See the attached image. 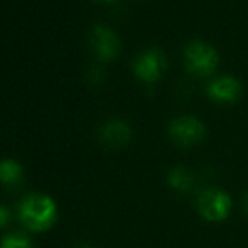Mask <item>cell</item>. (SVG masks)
I'll use <instances>...</instances> for the list:
<instances>
[{
	"instance_id": "cell-1",
	"label": "cell",
	"mask_w": 248,
	"mask_h": 248,
	"mask_svg": "<svg viewBox=\"0 0 248 248\" xmlns=\"http://www.w3.org/2000/svg\"><path fill=\"white\" fill-rule=\"evenodd\" d=\"M19 218L29 232H46L58 219V208L49 196L43 193H32L20 201Z\"/></svg>"
},
{
	"instance_id": "cell-2",
	"label": "cell",
	"mask_w": 248,
	"mask_h": 248,
	"mask_svg": "<svg viewBox=\"0 0 248 248\" xmlns=\"http://www.w3.org/2000/svg\"><path fill=\"white\" fill-rule=\"evenodd\" d=\"M184 66L196 76H209L216 69L219 61L218 51L209 43L201 39H191L183 51Z\"/></svg>"
},
{
	"instance_id": "cell-3",
	"label": "cell",
	"mask_w": 248,
	"mask_h": 248,
	"mask_svg": "<svg viewBox=\"0 0 248 248\" xmlns=\"http://www.w3.org/2000/svg\"><path fill=\"white\" fill-rule=\"evenodd\" d=\"M196 206L199 215L202 218L211 223H218L230 216V211H232V198L225 191L216 189V187H209V189H204L198 196Z\"/></svg>"
},
{
	"instance_id": "cell-4",
	"label": "cell",
	"mask_w": 248,
	"mask_h": 248,
	"mask_svg": "<svg viewBox=\"0 0 248 248\" xmlns=\"http://www.w3.org/2000/svg\"><path fill=\"white\" fill-rule=\"evenodd\" d=\"M169 137L176 145L191 147L196 145L206 137V127L199 118L193 115H181L169 124Z\"/></svg>"
},
{
	"instance_id": "cell-5",
	"label": "cell",
	"mask_w": 248,
	"mask_h": 248,
	"mask_svg": "<svg viewBox=\"0 0 248 248\" xmlns=\"http://www.w3.org/2000/svg\"><path fill=\"white\" fill-rule=\"evenodd\" d=\"M132 68L139 79L145 83H154L160 78L162 71L166 69V54L157 46L147 47L135 56Z\"/></svg>"
},
{
	"instance_id": "cell-6",
	"label": "cell",
	"mask_w": 248,
	"mask_h": 248,
	"mask_svg": "<svg viewBox=\"0 0 248 248\" xmlns=\"http://www.w3.org/2000/svg\"><path fill=\"white\" fill-rule=\"evenodd\" d=\"M88 39L92 51L95 52L96 58L103 59V61L115 58L120 51V39H118L117 32L105 24H95L90 29Z\"/></svg>"
},
{
	"instance_id": "cell-7",
	"label": "cell",
	"mask_w": 248,
	"mask_h": 248,
	"mask_svg": "<svg viewBox=\"0 0 248 248\" xmlns=\"http://www.w3.org/2000/svg\"><path fill=\"white\" fill-rule=\"evenodd\" d=\"M206 93L211 100L219 103H233L242 95V83L235 76H216L206 86Z\"/></svg>"
},
{
	"instance_id": "cell-8",
	"label": "cell",
	"mask_w": 248,
	"mask_h": 248,
	"mask_svg": "<svg viewBox=\"0 0 248 248\" xmlns=\"http://www.w3.org/2000/svg\"><path fill=\"white\" fill-rule=\"evenodd\" d=\"M98 137L108 147H122V145L130 142L132 128L124 120L111 118V120H107L98 128Z\"/></svg>"
},
{
	"instance_id": "cell-9",
	"label": "cell",
	"mask_w": 248,
	"mask_h": 248,
	"mask_svg": "<svg viewBox=\"0 0 248 248\" xmlns=\"http://www.w3.org/2000/svg\"><path fill=\"white\" fill-rule=\"evenodd\" d=\"M24 181V169L17 160H0V184L5 187H17Z\"/></svg>"
},
{
	"instance_id": "cell-10",
	"label": "cell",
	"mask_w": 248,
	"mask_h": 248,
	"mask_svg": "<svg viewBox=\"0 0 248 248\" xmlns=\"http://www.w3.org/2000/svg\"><path fill=\"white\" fill-rule=\"evenodd\" d=\"M167 181H169V184H170L172 189L179 191V193H183V194L189 193V191L194 187L193 172L183 166L174 167V169L169 172V176H167Z\"/></svg>"
},
{
	"instance_id": "cell-11",
	"label": "cell",
	"mask_w": 248,
	"mask_h": 248,
	"mask_svg": "<svg viewBox=\"0 0 248 248\" xmlns=\"http://www.w3.org/2000/svg\"><path fill=\"white\" fill-rule=\"evenodd\" d=\"M0 248H32V242L24 232H10L2 236Z\"/></svg>"
},
{
	"instance_id": "cell-12",
	"label": "cell",
	"mask_w": 248,
	"mask_h": 248,
	"mask_svg": "<svg viewBox=\"0 0 248 248\" xmlns=\"http://www.w3.org/2000/svg\"><path fill=\"white\" fill-rule=\"evenodd\" d=\"M10 216H12V213H10V209L7 208V206L0 204V228H3V226L9 225Z\"/></svg>"
},
{
	"instance_id": "cell-13",
	"label": "cell",
	"mask_w": 248,
	"mask_h": 248,
	"mask_svg": "<svg viewBox=\"0 0 248 248\" xmlns=\"http://www.w3.org/2000/svg\"><path fill=\"white\" fill-rule=\"evenodd\" d=\"M101 76H103V71H101V68L98 66H92L88 71V78L92 79V81H100Z\"/></svg>"
},
{
	"instance_id": "cell-14",
	"label": "cell",
	"mask_w": 248,
	"mask_h": 248,
	"mask_svg": "<svg viewBox=\"0 0 248 248\" xmlns=\"http://www.w3.org/2000/svg\"><path fill=\"white\" fill-rule=\"evenodd\" d=\"M75 248H93V247L88 245V243H79V245H76Z\"/></svg>"
},
{
	"instance_id": "cell-15",
	"label": "cell",
	"mask_w": 248,
	"mask_h": 248,
	"mask_svg": "<svg viewBox=\"0 0 248 248\" xmlns=\"http://www.w3.org/2000/svg\"><path fill=\"white\" fill-rule=\"evenodd\" d=\"M243 206H245V211L248 213V193H247L245 199H243Z\"/></svg>"
},
{
	"instance_id": "cell-16",
	"label": "cell",
	"mask_w": 248,
	"mask_h": 248,
	"mask_svg": "<svg viewBox=\"0 0 248 248\" xmlns=\"http://www.w3.org/2000/svg\"><path fill=\"white\" fill-rule=\"evenodd\" d=\"M107 2H110V0H107Z\"/></svg>"
}]
</instances>
